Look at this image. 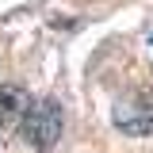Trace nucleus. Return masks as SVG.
<instances>
[{
  "mask_svg": "<svg viewBox=\"0 0 153 153\" xmlns=\"http://www.w3.org/2000/svg\"><path fill=\"white\" fill-rule=\"evenodd\" d=\"M115 123L130 134H149L153 130V103H138V107H123L115 111Z\"/></svg>",
  "mask_w": 153,
  "mask_h": 153,
  "instance_id": "3",
  "label": "nucleus"
},
{
  "mask_svg": "<svg viewBox=\"0 0 153 153\" xmlns=\"http://www.w3.org/2000/svg\"><path fill=\"white\" fill-rule=\"evenodd\" d=\"M31 96L23 92V88H0V138H8V134H16L23 123H27V115H31Z\"/></svg>",
  "mask_w": 153,
  "mask_h": 153,
  "instance_id": "2",
  "label": "nucleus"
},
{
  "mask_svg": "<svg viewBox=\"0 0 153 153\" xmlns=\"http://www.w3.org/2000/svg\"><path fill=\"white\" fill-rule=\"evenodd\" d=\"M23 138L35 149H50L57 138H61V107H57L54 100H42V103L31 107L27 123H23Z\"/></svg>",
  "mask_w": 153,
  "mask_h": 153,
  "instance_id": "1",
  "label": "nucleus"
}]
</instances>
